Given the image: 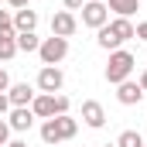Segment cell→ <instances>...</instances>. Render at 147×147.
Here are the masks:
<instances>
[{
	"label": "cell",
	"instance_id": "6da1fadb",
	"mask_svg": "<svg viewBox=\"0 0 147 147\" xmlns=\"http://www.w3.org/2000/svg\"><path fill=\"white\" fill-rule=\"evenodd\" d=\"M75 134H79V120H75L72 113H65V116H51V120H45L41 123V140L45 144H65V140H72Z\"/></svg>",
	"mask_w": 147,
	"mask_h": 147
},
{
	"label": "cell",
	"instance_id": "9c48e42d",
	"mask_svg": "<svg viewBox=\"0 0 147 147\" xmlns=\"http://www.w3.org/2000/svg\"><path fill=\"white\" fill-rule=\"evenodd\" d=\"M140 99H144V89H140V82L127 79V82H120V86H116V103H120V106H137Z\"/></svg>",
	"mask_w": 147,
	"mask_h": 147
},
{
	"label": "cell",
	"instance_id": "277c9868",
	"mask_svg": "<svg viewBox=\"0 0 147 147\" xmlns=\"http://www.w3.org/2000/svg\"><path fill=\"white\" fill-rule=\"evenodd\" d=\"M82 24L92 28V31H99L103 24H110V7L103 0H86L82 3Z\"/></svg>",
	"mask_w": 147,
	"mask_h": 147
},
{
	"label": "cell",
	"instance_id": "7a4b0ae2",
	"mask_svg": "<svg viewBox=\"0 0 147 147\" xmlns=\"http://www.w3.org/2000/svg\"><path fill=\"white\" fill-rule=\"evenodd\" d=\"M134 65H137V58H134V51H127V48H116L110 51V62H106V82L110 86H120V82H127L130 72H134Z\"/></svg>",
	"mask_w": 147,
	"mask_h": 147
},
{
	"label": "cell",
	"instance_id": "3957f363",
	"mask_svg": "<svg viewBox=\"0 0 147 147\" xmlns=\"http://www.w3.org/2000/svg\"><path fill=\"white\" fill-rule=\"evenodd\" d=\"M69 55V38H41V48H38V58L41 65H58L62 58Z\"/></svg>",
	"mask_w": 147,
	"mask_h": 147
},
{
	"label": "cell",
	"instance_id": "5bb4252c",
	"mask_svg": "<svg viewBox=\"0 0 147 147\" xmlns=\"http://www.w3.org/2000/svg\"><path fill=\"white\" fill-rule=\"evenodd\" d=\"M106 7H110L116 17H134L140 10V0H106Z\"/></svg>",
	"mask_w": 147,
	"mask_h": 147
},
{
	"label": "cell",
	"instance_id": "f546056e",
	"mask_svg": "<svg viewBox=\"0 0 147 147\" xmlns=\"http://www.w3.org/2000/svg\"><path fill=\"white\" fill-rule=\"evenodd\" d=\"M103 3H106V0H103Z\"/></svg>",
	"mask_w": 147,
	"mask_h": 147
},
{
	"label": "cell",
	"instance_id": "f1b7e54d",
	"mask_svg": "<svg viewBox=\"0 0 147 147\" xmlns=\"http://www.w3.org/2000/svg\"><path fill=\"white\" fill-rule=\"evenodd\" d=\"M0 3H7V0H0Z\"/></svg>",
	"mask_w": 147,
	"mask_h": 147
},
{
	"label": "cell",
	"instance_id": "4316f807",
	"mask_svg": "<svg viewBox=\"0 0 147 147\" xmlns=\"http://www.w3.org/2000/svg\"><path fill=\"white\" fill-rule=\"evenodd\" d=\"M140 89H144V92H147V69H144V72H140Z\"/></svg>",
	"mask_w": 147,
	"mask_h": 147
},
{
	"label": "cell",
	"instance_id": "2e32d148",
	"mask_svg": "<svg viewBox=\"0 0 147 147\" xmlns=\"http://www.w3.org/2000/svg\"><path fill=\"white\" fill-rule=\"evenodd\" d=\"M17 55V34H0V62H10Z\"/></svg>",
	"mask_w": 147,
	"mask_h": 147
},
{
	"label": "cell",
	"instance_id": "30bf717a",
	"mask_svg": "<svg viewBox=\"0 0 147 147\" xmlns=\"http://www.w3.org/2000/svg\"><path fill=\"white\" fill-rule=\"evenodd\" d=\"M34 86H28V82H10V89H7V99H10V106H31L34 103Z\"/></svg>",
	"mask_w": 147,
	"mask_h": 147
},
{
	"label": "cell",
	"instance_id": "5b68a950",
	"mask_svg": "<svg viewBox=\"0 0 147 147\" xmlns=\"http://www.w3.org/2000/svg\"><path fill=\"white\" fill-rule=\"evenodd\" d=\"M62 86H65V72L58 69V65H41V72H38V89L41 92H62Z\"/></svg>",
	"mask_w": 147,
	"mask_h": 147
},
{
	"label": "cell",
	"instance_id": "44dd1931",
	"mask_svg": "<svg viewBox=\"0 0 147 147\" xmlns=\"http://www.w3.org/2000/svg\"><path fill=\"white\" fill-rule=\"evenodd\" d=\"M134 38H137V41H147V21L144 24H134Z\"/></svg>",
	"mask_w": 147,
	"mask_h": 147
},
{
	"label": "cell",
	"instance_id": "ac0fdd59",
	"mask_svg": "<svg viewBox=\"0 0 147 147\" xmlns=\"http://www.w3.org/2000/svg\"><path fill=\"white\" fill-rule=\"evenodd\" d=\"M113 144L116 147H144V137H140V130H123Z\"/></svg>",
	"mask_w": 147,
	"mask_h": 147
},
{
	"label": "cell",
	"instance_id": "cb8c5ba5",
	"mask_svg": "<svg viewBox=\"0 0 147 147\" xmlns=\"http://www.w3.org/2000/svg\"><path fill=\"white\" fill-rule=\"evenodd\" d=\"M62 3H65V10H72V14H75V10H82L86 0H62Z\"/></svg>",
	"mask_w": 147,
	"mask_h": 147
},
{
	"label": "cell",
	"instance_id": "d4e9b609",
	"mask_svg": "<svg viewBox=\"0 0 147 147\" xmlns=\"http://www.w3.org/2000/svg\"><path fill=\"white\" fill-rule=\"evenodd\" d=\"M7 3H10V7H14V10H21V7H28V3H31V0H7Z\"/></svg>",
	"mask_w": 147,
	"mask_h": 147
},
{
	"label": "cell",
	"instance_id": "e0dca14e",
	"mask_svg": "<svg viewBox=\"0 0 147 147\" xmlns=\"http://www.w3.org/2000/svg\"><path fill=\"white\" fill-rule=\"evenodd\" d=\"M38 48H41L38 31H24V34H17V51H38Z\"/></svg>",
	"mask_w": 147,
	"mask_h": 147
},
{
	"label": "cell",
	"instance_id": "603a6c76",
	"mask_svg": "<svg viewBox=\"0 0 147 147\" xmlns=\"http://www.w3.org/2000/svg\"><path fill=\"white\" fill-rule=\"evenodd\" d=\"M10 113V99H7V92H0V116H7Z\"/></svg>",
	"mask_w": 147,
	"mask_h": 147
},
{
	"label": "cell",
	"instance_id": "7c38bea8",
	"mask_svg": "<svg viewBox=\"0 0 147 147\" xmlns=\"http://www.w3.org/2000/svg\"><path fill=\"white\" fill-rule=\"evenodd\" d=\"M31 113H34L38 120H51L55 116V96L51 92H38L34 103H31Z\"/></svg>",
	"mask_w": 147,
	"mask_h": 147
},
{
	"label": "cell",
	"instance_id": "ba28073f",
	"mask_svg": "<svg viewBox=\"0 0 147 147\" xmlns=\"http://www.w3.org/2000/svg\"><path fill=\"white\" fill-rule=\"evenodd\" d=\"M79 31V21H75L72 10H55L51 14V34L55 38H72Z\"/></svg>",
	"mask_w": 147,
	"mask_h": 147
},
{
	"label": "cell",
	"instance_id": "83f0119b",
	"mask_svg": "<svg viewBox=\"0 0 147 147\" xmlns=\"http://www.w3.org/2000/svg\"><path fill=\"white\" fill-rule=\"evenodd\" d=\"M103 147H116V144H103Z\"/></svg>",
	"mask_w": 147,
	"mask_h": 147
},
{
	"label": "cell",
	"instance_id": "ffe728a7",
	"mask_svg": "<svg viewBox=\"0 0 147 147\" xmlns=\"http://www.w3.org/2000/svg\"><path fill=\"white\" fill-rule=\"evenodd\" d=\"M7 140H10V127H7V120L0 116V147H7Z\"/></svg>",
	"mask_w": 147,
	"mask_h": 147
},
{
	"label": "cell",
	"instance_id": "52a82bcc",
	"mask_svg": "<svg viewBox=\"0 0 147 147\" xmlns=\"http://www.w3.org/2000/svg\"><path fill=\"white\" fill-rule=\"evenodd\" d=\"M82 123L89 130H103L106 127V110L99 99H82Z\"/></svg>",
	"mask_w": 147,
	"mask_h": 147
},
{
	"label": "cell",
	"instance_id": "d6986e66",
	"mask_svg": "<svg viewBox=\"0 0 147 147\" xmlns=\"http://www.w3.org/2000/svg\"><path fill=\"white\" fill-rule=\"evenodd\" d=\"M0 34H14V14L0 10Z\"/></svg>",
	"mask_w": 147,
	"mask_h": 147
},
{
	"label": "cell",
	"instance_id": "484cf974",
	"mask_svg": "<svg viewBox=\"0 0 147 147\" xmlns=\"http://www.w3.org/2000/svg\"><path fill=\"white\" fill-rule=\"evenodd\" d=\"M7 147H28V140H21V137H17V140H7Z\"/></svg>",
	"mask_w": 147,
	"mask_h": 147
},
{
	"label": "cell",
	"instance_id": "7402d4cb",
	"mask_svg": "<svg viewBox=\"0 0 147 147\" xmlns=\"http://www.w3.org/2000/svg\"><path fill=\"white\" fill-rule=\"evenodd\" d=\"M10 89V75H7V69L0 65V92H7Z\"/></svg>",
	"mask_w": 147,
	"mask_h": 147
},
{
	"label": "cell",
	"instance_id": "8fae6325",
	"mask_svg": "<svg viewBox=\"0 0 147 147\" xmlns=\"http://www.w3.org/2000/svg\"><path fill=\"white\" fill-rule=\"evenodd\" d=\"M24 31H38V10L31 7L14 10V34H24Z\"/></svg>",
	"mask_w": 147,
	"mask_h": 147
},
{
	"label": "cell",
	"instance_id": "4fadbf2b",
	"mask_svg": "<svg viewBox=\"0 0 147 147\" xmlns=\"http://www.w3.org/2000/svg\"><path fill=\"white\" fill-rule=\"evenodd\" d=\"M96 45H99L103 51H116V48H120L123 41H120V38L113 34V28H110V24H103V28L96 31Z\"/></svg>",
	"mask_w": 147,
	"mask_h": 147
},
{
	"label": "cell",
	"instance_id": "9a60e30c",
	"mask_svg": "<svg viewBox=\"0 0 147 147\" xmlns=\"http://www.w3.org/2000/svg\"><path fill=\"white\" fill-rule=\"evenodd\" d=\"M110 28H113V34L120 38V41H130V38H134V21H130V17H113Z\"/></svg>",
	"mask_w": 147,
	"mask_h": 147
},
{
	"label": "cell",
	"instance_id": "8992f818",
	"mask_svg": "<svg viewBox=\"0 0 147 147\" xmlns=\"http://www.w3.org/2000/svg\"><path fill=\"white\" fill-rule=\"evenodd\" d=\"M34 113H31V106H10V113H7V127H10V134H28L31 127H34Z\"/></svg>",
	"mask_w": 147,
	"mask_h": 147
}]
</instances>
